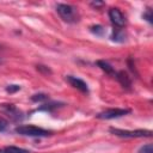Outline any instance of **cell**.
Wrapping results in <instances>:
<instances>
[{
  "label": "cell",
  "instance_id": "cell-1",
  "mask_svg": "<svg viewBox=\"0 0 153 153\" xmlns=\"http://www.w3.org/2000/svg\"><path fill=\"white\" fill-rule=\"evenodd\" d=\"M56 11L60 14V17L65 22H67V23H75L79 19L78 11L72 5H68V4H57L56 5Z\"/></svg>",
  "mask_w": 153,
  "mask_h": 153
},
{
  "label": "cell",
  "instance_id": "cell-2",
  "mask_svg": "<svg viewBox=\"0 0 153 153\" xmlns=\"http://www.w3.org/2000/svg\"><path fill=\"white\" fill-rule=\"evenodd\" d=\"M14 131L19 135H23V136H33V137H37V136H48L50 134L49 130H45L43 128H39V127H36V126H27V124H24V126H18L16 127Z\"/></svg>",
  "mask_w": 153,
  "mask_h": 153
},
{
  "label": "cell",
  "instance_id": "cell-3",
  "mask_svg": "<svg viewBox=\"0 0 153 153\" xmlns=\"http://www.w3.org/2000/svg\"><path fill=\"white\" fill-rule=\"evenodd\" d=\"M110 133L120 137H149L152 136V131L147 129H136V130H127L118 128H110Z\"/></svg>",
  "mask_w": 153,
  "mask_h": 153
},
{
  "label": "cell",
  "instance_id": "cell-4",
  "mask_svg": "<svg viewBox=\"0 0 153 153\" xmlns=\"http://www.w3.org/2000/svg\"><path fill=\"white\" fill-rule=\"evenodd\" d=\"M129 112H130V110H128V109H109V110H105V111L98 114L97 117L102 118V120H112V118L124 116Z\"/></svg>",
  "mask_w": 153,
  "mask_h": 153
},
{
  "label": "cell",
  "instance_id": "cell-5",
  "mask_svg": "<svg viewBox=\"0 0 153 153\" xmlns=\"http://www.w3.org/2000/svg\"><path fill=\"white\" fill-rule=\"evenodd\" d=\"M1 109H2V111L12 120V121H16V122H18V121H22L23 120V112L17 108V106H14L13 104H4L2 106H1Z\"/></svg>",
  "mask_w": 153,
  "mask_h": 153
},
{
  "label": "cell",
  "instance_id": "cell-6",
  "mask_svg": "<svg viewBox=\"0 0 153 153\" xmlns=\"http://www.w3.org/2000/svg\"><path fill=\"white\" fill-rule=\"evenodd\" d=\"M109 18H110L111 23L117 27H122L126 24L124 16L118 8H110L109 10Z\"/></svg>",
  "mask_w": 153,
  "mask_h": 153
},
{
  "label": "cell",
  "instance_id": "cell-7",
  "mask_svg": "<svg viewBox=\"0 0 153 153\" xmlns=\"http://www.w3.org/2000/svg\"><path fill=\"white\" fill-rule=\"evenodd\" d=\"M66 81H68L71 84V86L75 87L76 90L81 91V92H88V87H87V84L81 80L80 78H76V76H73V75H67L66 76Z\"/></svg>",
  "mask_w": 153,
  "mask_h": 153
},
{
  "label": "cell",
  "instance_id": "cell-8",
  "mask_svg": "<svg viewBox=\"0 0 153 153\" xmlns=\"http://www.w3.org/2000/svg\"><path fill=\"white\" fill-rule=\"evenodd\" d=\"M116 79L121 82V85L123 86V87H126V88H129L130 86H131V80H130V78L128 76V74L126 73V72H123V71H121V72H116Z\"/></svg>",
  "mask_w": 153,
  "mask_h": 153
},
{
  "label": "cell",
  "instance_id": "cell-9",
  "mask_svg": "<svg viewBox=\"0 0 153 153\" xmlns=\"http://www.w3.org/2000/svg\"><path fill=\"white\" fill-rule=\"evenodd\" d=\"M0 153H30V151L17 147V146H6L0 148Z\"/></svg>",
  "mask_w": 153,
  "mask_h": 153
},
{
  "label": "cell",
  "instance_id": "cell-10",
  "mask_svg": "<svg viewBox=\"0 0 153 153\" xmlns=\"http://www.w3.org/2000/svg\"><path fill=\"white\" fill-rule=\"evenodd\" d=\"M97 65H98L105 73L111 74V75H116V72L114 71V68H112L108 62H105V61H97Z\"/></svg>",
  "mask_w": 153,
  "mask_h": 153
},
{
  "label": "cell",
  "instance_id": "cell-11",
  "mask_svg": "<svg viewBox=\"0 0 153 153\" xmlns=\"http://www.w3.org/2000/svg\"><path fill=\"white\" fill-rule=\"evenodd\" d=\"M111 38H112V41H116V42H123L124 41V33L120 29H115Z\"/></svg>",
  "mask_w": 153,
  "mask_h": 153
},
{
  "label": "cell",
  "instance_id": "cell-12",
  "mask_svg": "<svg viewBox=\"0 0 153 153\" xmlns=\"http://www.w3.org/2000/svg\"><path fill=\"white\" fill-rule=\"evenodd\" d=\"M48 99V96L47 94H44V93H37V94H33L32 97H31V100L32 102H44V100H47Z\"/></svg>",
  "mask_w": 153,
  "mask_h": 153
},
{
  "label": "cell",
  "instance_id": "cell-13",
  "mask_svg": "<svg viewBox=\"0 0 153 153\" xmlns=\"http://www.w3.org/2000/svg\"><path fill=\"white\" fill-rule=\"evenodd\" d=\"M91 31H92L93 33H96L97 36H103V35H104V32H105L104 27H103V26H100V25L91 26Z\"/></svg>",
  "mask_w": 153,
  "mask_h": 153
},
{
  "label": "cell",
  "instance_id": "cell-14",
  "mask_svg": "<svg viewBox=\"0 0 153 153\" xmlns=\"http://www.w3.org/2000/svg\"><path fill=\"white\" fill-rule=\"evenodd\" d=\"M137 153H153V146H152V143L143 145L142 147H140V149H139Z\"/></svg>",
  "mask_w": 153,
  "mask_h": 153
},
{
  "label": "cell",
  "instance_id": "cell-15",
  "mask_svg": "<svg viewBox=\"0 0 153 153\" xmlns=\"http://www.w3.org/2000/svg\"><path fill=\"white\" fill-rule=\"evenodd\" d=\"M7 129H8V122L4 117H0V133H5L7 131Z\"/></svg>",
  "mask_w": 153,
  "mask_h": 153
},
{
  "label": "cell",
  "instance_id": "cell-16",
  "mask_svg": "<svg viewBox=\"0 0 153 153\" xmlns=\"http://www.w3.org/2000/svg\"><path fill=\"white\" fill-rule=\"evenodd\" d=\"M19 90H20V86H19V85H8V86L6 87V91L10 92V93L17 92V91H19Z\"/></svg>",
  "mask_w": 153,
  "mask_h": 153
},
{
  "label": "cell",
  "instance_id": "cell-17",
  "mask_svg": "<svg viewBox=\"0 0 153 153\" xmlns=\"http://www.w3.org/2000/svg\"><path fill=\"white\" fill-rule=\"evenodd\" d=\"M143 18H146L149 23H152V11L151 10H147V12L143 13Z\"/></svg>",
  "mask_w": 153,
  "mask_h": 153
},
{
  "label": "cell",
  "instance_id": "cell-18",
  "mask_svg": "<svg viewBox=\"0 0 153 153\" xmlns=\"http://www.w3.org/2000/svg\"><path fill=\"white\" fill-rule=\"evenodd\" d=\"M91 5H92V6H96V7H97V6H102V5H103V2H92Z\"/></svg>",
  "mask_w": 153,
  "mask_h": 153
}]
</instances>
